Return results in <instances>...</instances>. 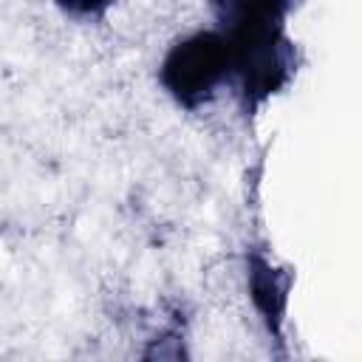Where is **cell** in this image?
<instances>
[{
  "label": "cell",
  "instance_id": "cell-1",
  "mask_svg": "<svg viewBox=\"0 0 362 362\" xmlns=\"http://www.w3.org/2000/svg\"><path fill=\"white\" fill-rule=\"evenodd\" d=\"M223 65H226V45L212 34H198L181 48H175L173 57L167 59V82L184 99L201 96L223 74Z\"/></svg>",
  "mask_w": 362,
  "mask_h": 362
}]
</instances>
